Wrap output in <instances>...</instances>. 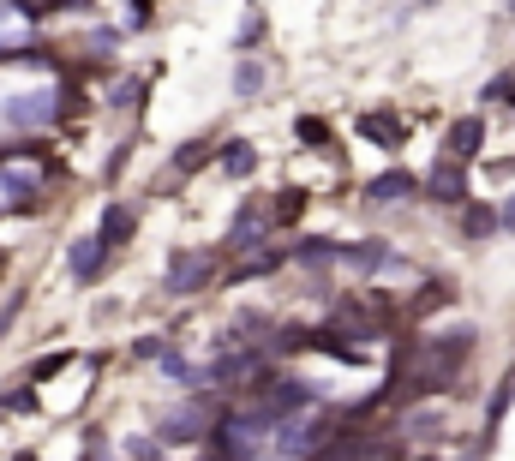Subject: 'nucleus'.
Returning a JSON list of instances; mask_svg holds the SVG:
<instances>
[{"instance_id":"obj_7","label":"nucleus","mask_w":515,"mask_h":461,"mask_svg":"<svg viewBox=\"0 0 515 461\" xmlns=\"http://www.w3.org/2000/svg\"><path fill=\"white\" fill-rule=\"evenodd\" d=\"M114 246L102 240V234H90V240H72V252H66V270L78 276V282H96L102 276V258H108Z\"/></svg>"},{"instance_id":"obj_10","label":"nucleus","mask_w":515,"mask_h":461,"mask_svg":"<svg viewBox=\"0 0 515 461\" xmlns=\"http://www.w3.org/2000/svg\"><path fill=\"white\" fill-rule=\"evenodd\" d=\"M414 192H420V180H414L408 168H390V174H378V180L366 186L372 204H396V198H414Z\"/></svg>"},{"instance_id":"obj_13","label":"nucleus","mask_w":515,"mask_h":461,"mask_svg":"<svg viewBox=\"0 0 515 461\" xmlns=\"http://www.w3.org/2000/svg\"><path fill=\"white\" fill-rule=\"evenodd\" d=\"M258 240H264V216H258V204H246V210L234 216V234H228V246H234V252H252Z\"/></svg>"},{"instance_id":"obj_11","label":"nucleus","mask_w":515,"mask_h":461,"mask_svg":"<svg viewBox=\"0 0 515 461\" xmlns=\"http://www.w3.org/2000/svg\"><path fill=\"white\" fill-rule=\"evenodd\" d=\"M342 264H354V270H396V252L384 240H360V246H342Z\"/></svg>"},{"instance_id":"obj_26","label":"nucleus","mask_w":515,"mask_h":461,"mask_svg":"<svg viewBox=\"0 0 515 461\" xmlns=\"http://www.w3.org/2000/svg\"><path fill=\"white\" fill-rule=\"evenodd\" d=\"M66 360H72V354H42V360H36V366H30L24 378H36V384H42V378H54V372H66Z\"/></svg>"},{"instance_id":"obj_31","label":"nucleus","mask_w":515,"mask_h":461,"mask_svg":"<svg viewBox=\"0 0 515 461\" xmlns=\"http://www.w3.org/2000/svg\"><path fill=\"white\" fill-rule=\"evenodd\" d=\"M276 216H282V222H294V216H300V192H288V198L276 204Z\"/></svg>"},{"instance_id":"obj_22","label":"nucleus","mask_w":515,"mask_h":461,"mask_svg":"<svg viewBox=\"0 0 515 461\" xmlns=\"http://www.w3.org/2000/svg\"><path fill=\"white\" fill-rule=\"evenodd\" d=\"M510 402H515V378H504V384H498V396L486 402V432H498V426H504V414H510Z\"/></svg>"},{"instance_id":"obj_25","label":"nucleus","mask_w":515,"mask_h":461,"mask_svg":"<svg viewBox=\"0 0 515 461\" xmlns=\"http://www.w3.org/2000/svg\"><path fill=\"white\" fill-rule=\"evenodd\" d=\"M210 162V144H186L180 156H174V174H192V168H204Z\"/></svg>"},{"instance_id":"obj_2","label":"nucleus","mask_w":515,"mask_h":461,"mask_svg":"<svg viewBox=\"0 0 515 461\" xmlns=\"http://www.w3.org/2000/svg\"><path fill=\"white\" fill-rule=\"evenodd\" d=\"M264 432H270V426H264V420H258V414H222V420H216V426H210V438H204V450H210V456H258V450H264Z\"/></svg>"},{"instance_id":"obj_14","label":"nucleus","mask_w":515,"mask_h":461,"mask_svg":"<svg viewBox=\"0 0 515 461\" xmlns=\"http://www.w3.org/2000/svg\"><path fill=\"white\" fill-rule=\"evenodd\" d=\"M252 168H258V150H252L246 138H228V144H222V174H234V180H246Z\"/></svg>"},{"instance_id":"obj_17","label":"nucleus","mask_w":515,"mask_h":461,"mask_svg":"<svg viewBox=\"0 0 515 461\" xmlns=\"http://www.w3.org/2000/svg\"><path fill=\"white\" fill-rule=\"evenodd\" d=\"M342 258V246H330V240H300L294 246V264H312V270H324V264H336Z\"/></svg>"},{"instance_id":"obj_28","label":"nucleus","mask_w":515,"mask_h":461,"mask_svg":"<svg viewBox=\"0 0 515 461\" xmlns=\"http://www.w3.org/2000/svg\"><path fill=\"white\" fill-rule=\"evenodd\" d=\"M126 456L150 461V456H162V444H156V438H132V444H126Z\"/></svg>"},{"instance_id":"obj_21","label":"nucleus","mask_w":515,"mask_h":461,"mask_svg":"<svg viewBox=\"0 0 515 461\" xmlns=\"http://www.w3.org/2000/svg\"><path fill=\"white\" fill-rule=\"evenodd\" d=\"M402 432H414V438H426V444H432V438L444 432V414H438V408H420V414H408V420H402Z\"/></svg>"},{"instance_id":"obj_5","label":"nucleus","mask_w":515,"mask_h":461,"mask_svg":"<svg viewBox=\"0 0 515 461\" xmlns=\"http://www.w3.org/2000/svg\"><path fill=\"white\" fill-rule=\"evenodd\" d=\"M210 276H216L210 252H174L168 258V294H198V288H210Z\"/></svg>"},{"instance_id":"obj_4","label":"nucleus","mask_w":515,"mask_h":461,"mask_svg":"<svg viewBox=\"0 0 515 461\" xmlns=\"http://www.w3.org/2000/svg\"><path fill=\"white\" fill-rule=\"evenodd\" d=\"M276 432H282V438H276L282 456H324V450H330L324 432H336V414H330V420H300V414H294V420H282Z\"/></svg>"},{"instance_id":"obj_19","label":"nucleus","mask_w":515,"mask_h":461,"mask_svg":"<svg viewBox=\"0 0 515 461\" xmlns=\"http://www.w3.org/2000/svg\"><path fill=\"white\" fill-rule=\"evenodd\" d=\"M492 228H498V210H486V204H468V210H462V234H468V240H486Z\"/></svg>"},{"instance_id":"obj_23","label":"nucleus","mask_w":515,"mask_h":461,"mask_svg":"<svg viewBox=\"0 0 515 461\" xmlns=\"http://www.w3.org/2000/svg\"><path fill=\"white\" fill-rule=\"evenodd\" d=\"M294 132H300V144H306V150H330V126H324L318 114H300V126H294Z\"/></svg>"},{"instance_id":"obj_33","label":"nucleus","mask_w":515,"mask_h":461,"mask_svg":"<svg viewBox=\"0 0 515 461\" xmlns=\"http://www.w3.org/2000/svg\"><path fill=\"white\" fill-rule=\"evenodd\" d=\"M510 18H515V0H510Z\"/></svg>"},{"instance_id":"obj_27","label":"nucleus","mask_w":515,"mask_h":461,"mask_svg":"<svg viewBox=\"0 0 515 461\" xmlns=\"http://www.w3.org/2000/svg\"><path fill=\"white\" fill-rule=\"evenodd\" d=\"M486 102H515V78L504 72V78H492L486 84Z\"/></svg>"},{"instance_id":"obj_9","label":"nucleus","mask_w":515,"mask_h":461,"mask_svg":"<svg viewBox=\"0 0 515 461\" xmlns=\"http://www.w3.org/2000/svg\"><path fill=\"white\" fill-rule=\"evenodd\" d=\"M360 132L378 144V150H402L408 144V126L396 120V114H384V108H372V114H360Z\"/></svg>"},{"instance_id":"obj_30","label":"nucleus","mask_w":515,"mask_h":461,"mask_svg":"<svg viewBox=\"0 0 515 461\" xmlns=\"http://www.w3.org/2000/svg\"><path fill=\"white\" fill-rule=\"evenodd\" d=\"M138 90H144V78H132V84H120V96H114V102H120V108H132V102H138Z\"/></svg>"},{"instance_id":"obj_18","label":"nucleus","mask_w":515,"mask_h":461,"mask_svg":"<svg viewBox=\"0 0 515 461\" xmlns=\"http://www.w3.org/2000/svg\"><path fill=\"white\" fill-rule=\"evenodd\" d=\"M258 90H264V66H258V60H240V66H234V96L258 102Z\"/></svg>"},{"instance_id":"obj_1","label":"nucleus","mask_w":515,"mask_h":461,"mask_svg":"<svg viewBox=\"0 0 515 461\" xmlns=\"http://www.w3.org/2000/svg\"><path fill=\"white\" fill-rule=\"evenodd\" d=\"M312 402H318V390H312L306 378H270V384L258 390L252 414H258V420H264L270 432H276L282 420H294V414H300V408H312Z\"/></svg>"},{"instance_id":"obj_6","label":"nucleus","mask_w":515,"mask_h":461,"mask_svg":"<svg viewBox=\"0 0 515 461\" xmlns=\"http://www.w3.org/2000/svg\"><path fill=\"white\" fill-rule=\"evenodd\" d=\"M426 198H438V204H462V198H468V168H462V156L444 150V162L426 174Z\"/></svg>"},{"instance_id":"obj_32","label":"nucleus","mask_w":515,"mask_h":461,"mask_svg":"<svg viewBox=\"0 0 515 461\" xmlns=\"http://www.w3.org/2000/svg\"><path fill=\"white\" fill-rule=\"evenodd\" d=\"M498 228H504V234H515V192L504 198V210H498Z\"/></svg>"},{"instance_id":"obj_3","label":"nucleus","mask_w":515,"mask_h":461,"mask_svg":"<svg viewBox=\"0 0 515 461\" xmlns=\"http://www.w3.org/2000/svg\"><path fill=\"white\" fill-rule=\"evenodd\" d=\"M216 420H222L216 402H180L162 414V444H198V438H210Z\"/></svg>"},{"instance_id":"obj_12","label":"nucleus","mask_w":515,"mask_h":461,"mask_svg":"<svg viewBox=\"0 0 515 461\" xmlns=\"http://www.w3.org/2000/svg\"><path fill=\"white\" fill-rule=\"evenodd\" d=\"M312 348H318V354H330V360H342V366H366V348H360V342H348L342 330H312Z\"/></svg>"},{"instance_id":"obj_24","label":"nucleus","mask_w":515,"mask_h":461,"mask_svg":"<svg viewBox=\"0 0 515 461\" xmlns=\"http://www.w3.org/2000/svg\"><path fill=\"white\" fill-rule=\"evenodd\" d=\"M450 294H456V288H444V282H426V294H414V306H408V312H414V318H426V312H438Z\"/></svg>"},{"instance_id":"obj_8","label":"nucleus","mask_w":515,"mask_h":461,"mask_svg":"<svg viewBox=\"0 0 515 461\" xmlns=\"http://www.w3.org/2000/svg\"><path fill=\"white\" fill-rule=\"evenodd\" d=\"M480 144H486V120H480V114H462V120H450V138H444V150H450V156L474 162V156H480Z\"/></svg>"},{"instance_id":"obj_16","label":"nucleus","mask_w":515,"mask_h":461,"mask_svg":"<svg viewBox=\"0 0 515 461\" xmlns=\"http://www.w3.org/2000/svg\"><path fill=\"white\" fill-rule=\"evenodd\" d=\"M156 366H162V372H168L174 384H186V390H198V384H210V366L198 372V366H186V360H180L174 348H162V354H156Z\"/></svg>"},{"instance_id":"obj_20","label":"nucleus","mask_w":515,"mask_h":461,"mask_svg":"<svg viewBox=\"0 0 515 461\" xmlns=\"http://www.w3.org/2000/svg\"><path fill=\"white\" fill-rule=\"evenodd\" d=\"M0 408H6V414H36V378H24V384H12V390L0 396Z\"/></svg>"},{"instance_id":"obj_29","label":"nucleus","mask_w":515,"mask_h":461,"mask_svg":"<svg viewBox=\"0 0 515 461\" xmlns=\"http://www.w3.org/2000/svg\"><path fill=\"white\" fill-rule=\"evenodd\" d=\"M258 36H264V18H258V12H252V18H246V24H240V48H252V42H258Z\"/></svg>"},{"instance_id":"obj_15","label":"nucleus","mask_w":515,"mask_h":461,"mask_svg":"<svg viewBox=\"0 0 515 461\" xmlns=\"http://www.w3.org/2000/svg\"><path fill=\"white\" fill-rule=\"evenodd\" d=\"M132 228H138V216H132L126 204H108V210H102V240H108V246H126Z\"/></svg>"}]
</instances>
